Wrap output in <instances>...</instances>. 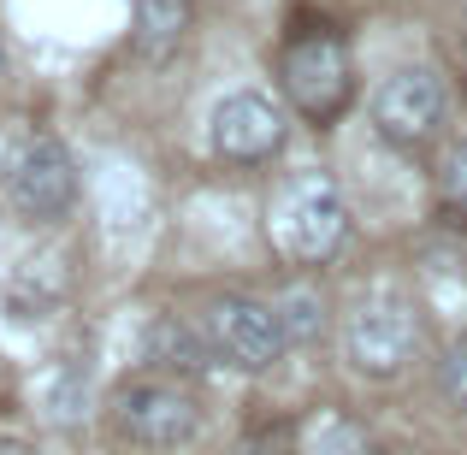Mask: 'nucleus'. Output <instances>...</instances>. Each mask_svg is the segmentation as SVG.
Masks as SVG:
<instances>
[{
  "label": "nucleus",
  "mask_w": 467,
  "mask_h": 455,
  "mask_svg": "<svg viewBox=\"0 0 467 455\" xmlns=\"http://www.w3.org/2000/svg\"><path fill=\"white\" fill-rule=\"evenodd\" d=\"M83 414H89V367H59L54 385H47V420L59 426H78Z\"/></svg>",
  "instance_id": "13"
},
{
  "label": "nucleus",
  "mask_w": 467,
  "mask_h": 455,
  "mask_svg": "<svg viewBox=\"0 0 467 455\" xmlns=\"http://www.w3.org/2000/svg\"><path fill=\"white\" fill-rule=\"evenodd\" d=\"M373 137L390 154H426L450 125V83L432 66H397L373 83Z\"/></svg>",
  "instance_id": "5"
},
{
  "label": "nucleus",
  "mask_w": 467,
  "mask_h": 455,
  "mask_svg": "<svg viewBox=\"0 0 467 455\" xmlns=\"http://www.w3.org/2000/svg\"><path fill=\"white\" fill-rule=\"evenodd\" d=\"M273 314H278V331H285L290 349H314L331 326V296L314 284V278H296L273 296Z\"/></svg>",
  "instance_id": "11"
},
{
  "label": "nucleus",
  "mask_w": 467,
  "mask_h": 455,
  "mask_svg": "<svg viewBox=\"0 0 467 455\" xmlns=\"http://www.w3.org/2000/svg\"><path fill=\"white\" fill-rule=\"evenodd\" d=\"M113 432L142 455H178L202 438V397L183 378H160V373H137L113 390L107 402Z\"/></svg>",
  "instance_id": "2"
},
{
  "label": "nucleus",
  "mask_w": 467,
  "mask_h": 455,
  "mask_svg": "<svg viewBox=\"0 0 467 455\" xmlns=\"http://www.w3.org/2000/svg\"><path fill=\"white\" fill-rule=\"evenodd\" d=\"M290 142V113L266 89H225L207 113V149L225 166H266Z\"/></svg>",
  "instance_id": "8"
},
{
  "label": "nucleus",
  "mask_w": 467,
  "mask_h": 455,
  "mask_svg": "<svg viewBox=\"0 0 467 455\" xmlns=\"http://www.w3.org/2000/svg\"><path fill=\"white\" fill-rule=\"evenodd\" d=\"M195 0H130V42L142 59H171L190 36Z\"/></svg>",
  "instance_id": "10"
},
{
  "label": "nucleus",
  "mask_w": 467,
  "mask_h": 455,
  "mask_svg": "<svg viewBox=\"0 0 467 455\" xmlns=\"http://www.w3.org/2000/svg\"><path fill=\"white\" fill-rule=\"evenodd\" d=\"M426 349V326L414 314V302L402 296H361L343 314V361H349L355 378L367 385H390L402 378Z\"/></svg>",
  "instance_id": "3"
},
{
  "label": "nucleus",
  "mask_w": 467,
  "mask_h": 455,
  "mask_svg": "<svg viewBox=\"0 0 467 455\" xmlns=\"http://www.w3.org/2000/svg\"><path fill=\"white\" fill-rule=\"evenodd\" d=\"M202 337L213 349V367H231V373H273L290 355L285 331H278L273 302L261 296H213L202 307Z\"/></svg>",
  "instance_id": "7"
},
{
  "label": "nucleus",
  "mask_w": 467,
  "mask_h": 455,
  "mask_svg": "<svg viewBox=\"0 0 467 455\" xmlns=\"http://www.w3.org/2000/svg\"><path fill=\"white\" fill-rule=\"evenodd\" d=\"M438 190H444V202L456 207V213H467V142H456V149L444 154V171H438Z\"/></svg>",
  "instance_id": "15"
},
{
  "label": "nucleus",
  "mask_w": 467,
  "mask_h": 455,
  "mask_svg": "<svg viewBox=\"0 0 467 455\" xmlns=\"http://www.w3.org/2000/svg\"><path fill=\"white\" fill-rule=\"evenodd\" d=\"M142 361H149V373L160 378H202L207 367H213V349H207L202 337V319H183V314H154L149 331H142Z\"/></svg>",
  "instance_id": "9"
},
{
  "label": "nucleus",
  "mask_w": 467,
  "mask_h": 455,
  "mask_svg": "<svg viewBox=\"0 0 467 455\" xmlns=\"http://www.w3.org/2000/svg\"><path fill=\"white\" fill-rule=\"evenodd\" d=\"M432 385L450 408H467V331L444 343V355H438V367H432Z\"/></svg>",
  "instance_id": "14"
},
{
  "label": "nucleus",
  "mask_w": 467,
  "mask_h": 455,
  "mask_svg": "<svg viewBox=\"0 0 467 455\" xmlns=\"http://www.w3.org/2000/svg\"><path fill=\"white\" fill-rule=\"evenodd\" d=\"M0 455H36L30 444H18V438H0Z\"/></svg>",
  "instance_id": "16"
},
{
  "label": "nucleus",
  "mask_w": 467,
  "mask_h": 455,
  "mask_svg": "<svg viewBox=\"0 0 467 455\" xmlns=\"http://www.w3.org/2000/svg\"><path fill=\"white\" fill-rule=\"evenodd\" d=\"M0 190H6V202H12L18 219L54 225V219H66L71 207H78V190H83L78 154H71L59 137H24L18 149L6 154Z\"/></svg>",
  "instance_id": "6"
},
{
  "label": "nucleus",
  "mask_w": 467,
  "mask_h": 455,
  "mask_svg": "<svg viewBox=\"0 0 467 455\" xmlns=\"http://www.w3.org/2000/svg\"><path fill=\"white\" fill-rule=\"evenodd\" d=\"M266 237L285 261L296 266H326L349 243V202H343L337 178L326 171H296L278 183L273 207H266Z\"/></svg>",
  "instance_id": "1"
},
{
  "label": "nucleus",
  "mask_w": 467,
  "mask_h": 455,
  "mask_svg": "<svg viewBox=\"0 0 467 455\" xmlns=\"http://www.w3.org/2000/svg\"><path fill=\"white\" fill-rule=\"evenodd\" d=\"M0 71H6V47H0Z\"/></svg>",
  "instance_id": "17"
},
{
  "label": "nucleus",
  "mask_w": 467,
  "mask_h": 455,
  "mask_svg": "<svg viewBox=\"0 0 467 455\" xmlns=\"http://www.w3.org/2000/svg\"><path fill=\"white\" fill-rule=\"evenodd\" d=\"M296 455H373V438L355 414H337V408H319L296 438Z\"/></svg>",
  "instance_id": "12"
},
{
  "label": "nucleus",
  "mask_w": 467,
  "mask_h": 455,
  "mask_svg": "<svg viewBox=\"0 0 467 455\" xmlns=\"http://www.w3.org/2000/svg\"><path fill=\"white\" fill-rule=\"evenodd\" d=\"M278 89H285V107H296L308 125H331L355 101L349 42L337 30H326V24L296 30L285 42V54H278Z\"/></svg>",
  "instance_id": "4"
}]
</instances>
